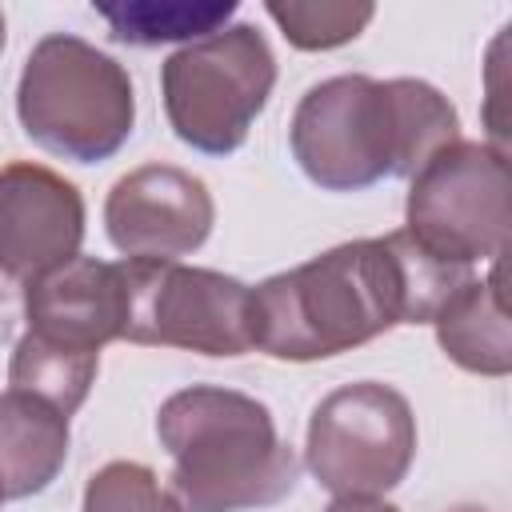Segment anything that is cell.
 <instances>
[{
    "instance_id": "5b68a950",
    "label": "cell",
    "mask_w": 512,
    "mask_h": 512,
    "mask_svg": "<svg viewBox=\"0 0 512 512\" xmlns=\"http://www.w3.org/2000/svg\"><path fill=\"white\" fill-rule=\"evenodd\" d=\"M276 84L268 40L252 24H228L184 44L160 68V92L172 132L204 152L228 156L244 144Z\"/></svg>"
},
{
    "instance_id": "ac0fdd59",
    "label": "cell",
    "mask_w": 512,
    "mask_h": 512,
    "mask_svg": "<svg viewBox=\"0 0 512 512\" xmlns=\"http://www.w3.org/2000/svg\"><path fill=\"white\" fill-rule=\"evenodd\" d=\"M328 512H400L396 504H384L380 496H336Z\"/></svg>"
},
{
    "instance_id": "7c38bea8",
    "label": "cell",
    "mask_w": 512,
    "mask_h": 512,
    "mask_svg": "<svg viewBox=\"0 0 512 512\" xmlns=\"http://www.w3.org/2000/svg\"><path fill=\"white\" fill-rule=\"evenodd\" d=\"M68 460V416L28 392H0V496L44 492Z\"/></svg>"
},
{
    "instance_id": "277c9868",
    "label": "cell",
    "mask_w": 512,
    "mask_h": 512,
    "mask_svg": "<svg viewBox=\"0 0 512 512\" xmlns=\"http://www.w3.org/2000/svg\"><path fill=\"white\" fill-rule=\"evenodd\" d=\"M16 116L32 144L52 156L96 164L124 148L136 124L128 72L80 36H44L20 72Z\"/></svg>"
},
{
    "instance_id": "4fadbf2b",
    "label": "cell",
    "mask_w": 512,
    "mask_h": 512,
    "mask_svg": "<svg viewBox=\"0 0 512 512\" xmlns=\"http://www.w3.org/2000/svg\"><path fill=\"white\" fill-rule=\"evenodd\" d=\"M504 260V256H500ZM492 260V272L484 280L460 284L444 308L432 316L436 340L468 372L480 376H508L512 372V332H508V308H504V264Z\"/></svg>"
},
{
    "instance_id": "52a82bcc",
    "label": "cell",
    "mask_w": 512,
    "mask_h": 512,
    "mask_svg": "<svg viewBox=\"0 0 512 512\" xmlns=\"http://www.w3.org/2000/svg\"><path fill=\"white\" fill-rule=\"evenodd\" d=\"M120 272L124 340L200 356L252 352V288L244 280L180 260H120Z\"/></svg>"
},
{
    "instance_id": "ffe728a7",
    "label": "cell",
    "mask_w": 512,
    "mask_h": 512,
    "mask_svg": "<svg viewBox=\"0 0 512 512\" xmlns=\"http://www.w3.org/2000/svg\"><path fill=\"white\" fill-rule=\"evenodd\" d=\"M4 36H8V32H4V12H0V52H4Z\"/></svg>"
},
{
    "instance_id": "8fae6325",
    "label": "cell",
    "mask_w": 512,
    "mask_h": 512,
    "mask_svg": "<svg viewBox=\"0 0 512 512\" xmlns=\"http://www.w3.org/2000/svg\"><path fill=\"white\" fill-rule=\"evenodd\" d=\"M28 332L52 344L96 352L124 340V272L120 264L76 256L24 288Z\"/></svg>"
},
{
    "instance_id": "30bf717a",
    "label": "cell",
    "mask_w": 512,
    "mask_h": 512,
    "mask_svg": "<svg viewBox=\"0 0 512 512\" xmlns=\"http://www.w3.org/2000/svg\"><path fill=\"white\" fill-rule=\"evenodd\" d=\"M84 200L60 172L16 160L0 168V272L36 284L80 256Z\"/></svg>"
},
{
    "instance_id": "5bb4252c",
    "label": "cell",
    "mask_w": 512,
    "mask_h": 512,
    "mask_svg": "<svg viewBox=\"0 0 512 512\" xmlns=\"http://www.w3.org/2000/svg\"><path fill=\"white\" fill-rule=\"evenodd\" d=\"M96 16L108 24V36L136 48H156L172 40H204L236 16L232 0H128V4H96Z\"/></svg>"
},
{
    "instance_id": "6da1fadb",
    "label": "cell",
    "mask_w": 512,
    "mask_h": 512,
    "mask_svg": "<svg viewBox=\"0 0 512 512\" xmlns=\"http://www.w3.org/2000/svg\"><path fill=\"white\" fill-rule=\"evenodd\" d=\"M472 280L404 228L348 240L252 288V348L276 360H328L396 324H432L444 300Z\"/></svg>"
},
{
    "instance_id": "7a4b0ae2",
    "label": "cell",
    "mask_w": 512,
    "mask_h": 512,
    "mask_svg": "<svg viewBox=\"0 0 512 512\" xmlns=\"http://www.w3.org/2000/svg\"><path fill=\"white\" fill-rule=\"evenodd\" d=\"M460 140V116L428 80L332 76L312 84L288 128L300 172L328 192H360L412 176L432 152Z\"/></svg>"
},
{
    "instance_id": "8992f818",
    "label": "cell",
    "mask_w": 512,
    "mask_h": 512,
    "mask_svg": "<svg viewBox=\"0 0 512 512\" xmlns=\"http://www.w3.org/2000/svg\"><path fill=\"white\" fill-rule=\"evenodd\" d=\"M408 180L412 188L404 204V232L416 244L468 268L508 252V152L480 140H452L432 152Z\"/></svg>"
},
{
    "instance_id": "3957f363",
    "label": "cell",
    "mask_w": 512,
    "mask_h": 512,
    "mask_svg": "<svg viewBox=\"0 0 512 512\" xmlns=\"http://www.w3.org/2000/svg\"><path fill=\"white\" fill-rule=\"evenodd\" d=\"M156 436L172 456L168 492L180 512L268 508L300 480V460L280 440L268 404L236 388L172 392L156 412Z\"/></svg>"
},
{
    "instance_id": "d6986e66",
    "label": "cell",
    "mask_w": 512,
    "mask_h": 512,
    "mask_svg": "<svg viewBox=\"0 0 512 512\" xmlns=\"http://www.w3.org/2000/svg\"><path fill=\"white\" fill-rule=\"evenodd\" d=\"M452 512H488V508H476V504H460V508H452Z\"/></svg>"
},
{
    "instance_id": "2e32d148",
    "label": "cell",
    "mask_w": 512,
    "mask_h": 512,
    "mask_svg": "<svg viewBox=\"0 0 512 512\" xmlns=\"http://www.w3.org/2000/svg\"><path fill=\"white\" fill-rule=\"evenodd\" d=\"M288 44L304 48V52H324V48H340L348 40H356L368 20L376 16L372 4H348V0H272L264 8Z\"/></svg>"
},
{
    "instance_id": "9a60e30c",
    "label": "cell",
    "mask_w": 512,
    "mask_h": 512,
    "mask_svg": "<svg viewBox=\"0 0 512 512\" xmlns=\"http://www.w3.org/2000/svg\"><path fill=\"white\" fill-rule=\"evenodd\" d=\"M96 368H100L96 352H76V348H64V344L24 332L8 360V388L28 392V396L60 408L64 416H72L84 404V396L96 380Z\"/></svg>"
},
{
    "instance_id": "ba28073f",
    "label": "cell",
    "mask_w": 512,
    "mask_h": 512,
    "mask_svg": "<svg viewBox=\"0 0 512 512\" xmlns=\"http://www.w3.org/2000/svg\"><path fill=\"white\" fill-rule=\"evenodd\" d=\"M416 456L412 404L376 380L328 392L312 420L304 460L332 496H384L396 488Z\"/></svg>"
},
{
    "instance_id": "e0dca14e",
    "label": "cell",
    "mask_w": 512,
    "mask_h": 512,
    "mask_svg": "<svg viewBox=\"0 0 512 512\" xmlns=\"http://www.w3.org/2000/svg\"><path fill=\"white\" fill-rule=\"evenodd\" d=\"M84 512H180L148 464L112 460L84 488Z\"/></svg>"
},
{
    "instance_id": "9c48e42d",
    "label": "cell",
    "mask_w": 512,
    "mask_h": 512,
    "mask_svg": "<svg viewBox=\"0 0 512 512\" xmlns=\"http://www.w3.org/2000/svg\"><path fill=\"white\" fill-rule=\"evenodd\" d=\"M212 220L208 184L176 164H140L104 200V228L124 260H180L208 240Z\"/></svg>"
},
{
    "instance_id": "44dd1931",
    "label": "cell",
    "mask_w": 512,
    "mask_h": 512,
    "mask_svg": "<svg viewBox=\"0 0 512 512\" xmlns=\"http://www.w3.org/2000/svg\"><path fill=\"white\" fill-rule=\"evenodd\" d=\"M0 504H4V496H0Z\"/></svg>"
}]
</instances>
